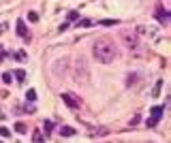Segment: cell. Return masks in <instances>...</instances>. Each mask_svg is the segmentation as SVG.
<instances>
[{"label":"cell","mask_w":171,"mask_h":143,"mask_svg":"<svg viewBox=\"0 0 171 143\" xmlns=\"http://www.w3.org/2000/svg\"><path fill=\"white\" fill-rule=\"evenodd\" d=\"M92 53H94V58H96L98 62L109 64V62L116 60V56H118V47L113 45L111 39H98V41L94 43V47H92Z\"/></svg>","instance_id":"cell-1"},{"label":"cell","mask_w":171,"mask_h":143,"mask_svg":"<svg viewBox=\"0 0 171 143\" xmlns=\"http://www.w3.org/2000/svg\"><path fill=\"white\" fill-rule=\"evenodd\" d=\"M120 39H122V43H124L128 49L137 47V30H122V32H120Z\"/></svg>","instance_id":"cell-2"},{"label":"cell","mask_w":171,"mask_h":143,"mask_svg":"<svg viewBox=\"0 0 171 143\" xmlns=\"http://www.w3.org/2000/svg\"><path fill=\"white\" fill-rule=\"evenodd\" d=\"M62 100H64L66 107H73V109H79V107H82V98H77L75 94H71V92H64V94H62Z\"/></svg>","instance_id":"cell-3"},{"label":"cell","mask_w":171,"mask_h":143,"mask_svg":"<svg viewBox=\"0 0 171 143\" xmlns=\"http://www.w3.org/2000/svg\"><path fill=\"white\" fill-rule=\"evenodd\" d=\"M161 115H163V107H154V109H152V115H150V120L145 122V124H148V128H154V126L161 122Z\"/></svg>","instance_id":"cell-4"},{"label":"cell","mask_w":171,"mask_h":143,"mask_svg":"<svg viewBox=\"0 0 171 143\" xmlns=\"http://www.w3.org/2000/svg\"><path fill=\"white\" fill-rule=\"evenodd\" d=\"M17 34L19 37H24V39H30V32H28V28H26V24H24V19H17Z\"/></svg>","instance_id":"cell-5"},{"label":"cell","mask_w":171,"mask_h":143,"mask_svg":"<svg viewBox=\"0 0 171 143\" xmlns=\"http://www.w3.org/2000/svg\"><path fill=\"white\" fill-rule=\"evenodd\" d=\"M156 17H158L161 21H167V19H169V11H167L165 6H158V9H156Z\"/></svg>","instance_id":"cell-6"},{"label":"cell","mask_w":171,"mask_h":143,"mask_svg":"<svg viewBox=\"0 0 171 143\" xmlns=\"http://www.w3.org/2000/svg\"><path fill=\"white\" fill-rule=\"evenodd\" d=\"M60 135H62V137H73L75 130H73L71 126H62V128H60Z\"/></svg>","instance_id":"cell-7"},{"label":"cell","mask_w":171,"mask_h":143,"mask_svg":"<svg viewBox=\"0 0 171 143\" xmlns=\"http://www.w3.org/2000/svg\"><path fill=\"white\" fill-rule=\"evenodd\" d=\"M13 77L17 79V83H24V81H26V73H24L22 68H19V71H15V75H13Z\"/></svg>","instance_id":"cell-8"},{"label":"cell","mask_w":171,"mask_h":143,"mask_svg":"<svg viewBox=\"0 0 171 143\" xmlns=\"http://www.w3.org/2000/svg\"><path fill=\"white\" fill-rule=\"evenodd\" d=\"M54 128H56V126H54V122H51V120H45V135H51V133H54Z\"/></svg>","instance_id":"cell-9"},{"label":"cell","mask_w":171,"mask_h":143,"mask_svg":"<svg viewBox=\"0 0 171 143\" xmlns=\"http://www.w3.org/2000/svg\"><path fill=\"white\" fill-rule=\"evenodd\" d=\"M15 130L22 135V133H26V130H28V126H26L24 122H15Z\"/></svg>","instance_id":"cell-10"},{"label":"cell","mask_w":171,"mask_h":143,"mask_svg":"<svg viewBox=\"0 0 171 143\" xmlns=\"http://www.w3.org/2000/svg\"><path fill=\"white\" fill-rule=\"evenodd\" d=\"M79 19V11H69V21H77Z\"/></svg>","instance_id":"cell-11"},{"label":"cell","mask_w":171,"mask_h":143,"mask_svg":"<svg viewBox=\"0 0 171 143\" xmlns=\"http://www.w3.org/2000/svg\"><path fill=\"white\" fill-rule=\"evenodd\" d=\"M11 81H13V75H11V73H2V83H6V86H9Z\"/></svg>","instance_id":"cell-12"},{"label":"cell","mask_w":171,"mask_h":143,"mask_svg":"<svg viewBox=\"0 0 171 143\" xmlns=\"http://www.w3.org/2000/svg\"><path fill=\"white\" fill-rule=\"evenodd\" d=\"M26 98H28L30 102H34V100H37V92H34V90H28V92H26Z\"/></svg>","instance_id":"cell-13"},{"label":"cell","mask_w":171,"mask_h":143,"mask_svg":"<svg viewBox=\"0 0 171 143\" xmlns=\"http://www.w3.org/2000/svg\"><path fill=\"white\" fill-rule=\"evenodd\" d=\"M28 19H30V21H39V13H37V11H30V13H28Z\"/></svg>","instance_id":"cell-14"},{"label":"cell","mask_w":171,"mask_h":143,"mask_svg":"<svg viewBox=\"0 0 171 143\" xmlns=\"http://www.w3.org/2000/svg\"><path fill=\"white\" fill-rule=\"evenodd\" d=\"M90 24H92L90 19H79V21H77V26H79V28H88Z\"/></svg>","instance_id":"cell-15"},{"label":"cell","mask_w":171,"mask_h":143,"mask_svg":"<svg viewBox=\"0 0 171 143\" xmlns=\"http://www.w3.org/2000/svg\"><path fill=\"white\" fill-rule=\"evenodd\" d=\"M15 58H17V60H26V51H24V49L15 51Z\"/></svg>","instance_id":"cell-16"},{"label":"cell","mask_w":171,"mask_h":143,"mask_svg":"<svg viewBox=\"0 0 171 143\" xmlns=\"http://www.w3.org/2000/svg\"><path fill=\"white\" fill-rule=\"evenodd\" d=\"M139 122H141V115H139V113L130 118V126H135V124H139Z\"/></svg>","instance_id":"cell-17"},{"label":"cell","mask_w":171,"mask_h":143,"mask_svg":"<svg viewBox=\"0 0 171 143\" xmlns=\"http://www.w3.org/2000/svg\"><path fill=\"white\" fill-rule=\"evenodd\" d=\"M0 135H2V137H11V130H9L6 126H0Z\"/></svg>","instance_id":"cell-18"},{"label":"cell","mask_w":171,"mask_h":143,"mask_svg":"<svg viewBox=\"0 0 171 143\" xmlns=\"http://www.w3.org/2000/svg\"><path fill=\"white\" fill-rule=\"evenodd\" d=\"M118 21L116 19H105V21H101V26H116Z\"/></svg>","instance_id":"cell-19"},{"label":"cell","mask_w":171,"mask_h":143,"mask_svg":"<svg viewBox=\"0 0 171 143\" xmlns=\"http://www.w3.org/2000/svg\"><path fill=\"white\" fill-rule=\"evenodd\" d=\"M135 79H139V75H128V86H135Z\"/></svg>","instance_id":"cell-20"},{"label":"cell","mask_w":171,"mask_h":143,"mask_svg":"<svg viewBox=\"0 0 171 143\" xmlns=\"http://www.w3.org/2000/svg\"><path fill=\"white\" fill-rule=\"evenodd\" d=\"M32 141H43V135L41 133H32Z\"/></svg>","instance_id":"cell-21"},{"label":"cell","mask_w":171,"mask_h":143,"mask_svg":"<svg viewBox=\"0 0 171 143\" xmlns=\"http://www.w3.org/2000/svg\"><path fill=\"white\" fill-rule=\"evenodd\" d=\"M161 86H163V81H158V83H156V88H154V96H158V92H161Z\"/></svg>","instance_id":"cell-22"},{"label":"cell","mask_w":171,"mask_h":143,"mask_svg":"<svg viewBox=\"0 0 171 143\" xmlns=\"http://www.w3.org/2000/svg\"><path fill=\"white\" fill-rule=\"evenodd\" d=\"M24 109H26V111H28V113H34V105H26V107H24Z\"/></svg>","instance_id":"cell-23"},{"label":"cell","mask_w":171,"mask_h":143,"mask_svg":"<svg viewBox=\"0 0 171 143\" xmlns=\"http://www.w3.org/2000/svg\"><path fill=\"white\" fill-rule=\"evenodd\" d=\"M4 30H6V24H0V34H2Z\"/></svg>","instance_id":"cell-24"}]
</instances>
